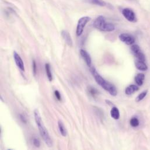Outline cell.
<instances>
[{
    "mask_svg": "<svg viewBox=\"0 0 150 150\" xmlns=\"http://www.w3.org/2000/svg\"><path fill=\"white\" fill-rule=\"evenodd\" d=\"M91 73L95 78L96 83L100 85L103 89L108 92L112 96H116L117 94V91L115 86L110 82L106 81L102 76L97 72L94 67H92L90 69Z\"/></svg>",
    "mask_w": 150,
    "mask_h": 150,
    "instance_id": "1",
    "label": "cell"
},
{
    "mask_svg": "<svg viewBox=\"0 0 150 150\" xmlns=\"http://www.w3.org/2000/svg\"><path fill=\"white\" fill-rule=\"evenodd\" d=\"M34 116H35V120L36 123L38 126V127L39 128V133L41 135L42 138L43 139V140L45 142V143H46V144L48 147H51L53 146V142H52V139L50 136V134H49L47 130L45 127V126L42 122L40 113L38 109L35 110Z\"/></svg>",
    "mask_w": 150,
    "mask_h": 150,
    "instance_id": "2",
    "label": "cell"
},
{
    "mask_svg": "<svg viewBox=\"0 0 150 150\" xmlns=\"http://www.w3.org/2000/svg\"><path fill=\"white\" fill-rule=\"evenodd\" d=\"M93 26L97 29L103 32H113L115 29L114 24L110 22H107L105 17L103 16H99L93 22Z\"/></svg>",
    "mask_w": 150,
    "mask_h": 150,
    "instance_id": "3",
    "label": "cell"
},
{
    "mask_svg": "<svg viewBox=\"0 0 150 150\" xmlns=\"http://www.w3.org/2000/svg\"><path fill=\"white\" fill-rule=\"evenodd\" d=\"M91 18L89 16H83L78 20L76 29V35L77 36L79 37L81 36L85 26L89 22Z\"/></svg>",
    "mask_w": 150,
    "mask_h": 150,
    "instance_id": "4",
    "label": "cell"
},
{
    "mask_svg": "<svg viewBox=\"0 0 150 150\" xmlns=\"http://www.w3.org/2000/svg\"><path fill=\"white\" fill-rule=\"evenodd\" d=\"M131 50L137 60L146 62V56L142 52L140 47L137 45H133L131 47Z\"/></svg>",
    "mask_w": 150,
    "mask_h": 150,
    "instance_id": "5",
    "label": "cell"
},
{
    "mask_svg": "<svg viewBox=\"0 0 150 150\" xmlns=\"http://www.w3.org/2000/svg\"><path fill=\"white\" fill-rule=\"evenodd\" d=\"M122 14L123 16L129 22H134L136 21V14L134 11L130 8H124L122 10Z\"/></svg>",
    "mask_w": 150,
    "mask_h": 150,
    "instance_id": "6",
    "label": "cell"
},
{
    "mask_svg": "<svg viewBox=\"0 0 150 150\" xmlns=\"http://www.w3.org/2000/svg\"><path fill=\"white\" fill-rule=\"evenodd\" d=\"M120 40L127 45H132L135 42V38L134 36L127 33H121L119 36Z\"/></svg>",
    "mask_w": 150,
    "mask_h": 150,
    "instance_id": "7",
    "label": "cell"
},
{
    "mask_svg": "<svg viewBox=\"0 0 150 150\" xmlns=\"http://www.w3.org/2000/svg\"><path fill=\"white\" fill-rule=\"evenodd\" d=\"M13 59L17 67L22 71H25V66L23 62L21 56L18 54L17 52H13Z\"/></svg>",
    "mask_w": 150,
    "mask_h": 150,
    "instance_id": "8",
    "label": "cell"
},
{
    "mask_svg": "<svg viewBox=\"0 0 150 150\" xmlns=\"http://www.w3.org/2000/svg\"><path fill=\"white\" fill-rule=\"evenodd\" d=\"M61 35L63 37V39L65 41V42L70 47H72L73 45V42L71 38V36L70 33L67 30H62L61 32Z\"/></svg>",
    "mask_w": 150,
    "mask_h": 150,
    "instance_id": "9",
    "label": "cell"
},
{
    "mask_svg": "<svg viewBox=\"0 0 150 150\" xmlns=\"http://www.w3.org/2000/svg\"><path fill=\"white\" fill-rule=\"evenodd\" d=\"M80 54L81 56V57H82V59H83V60L85 62L86 65L88 67H91V64H92V59L91 57L90 56V55L89 54V53L85 50L83 49H81L80 50Z\"/></svg>",
    "mask_w": 150,
    "mask_h": 150,
    "instance_id": "10",
    "label": "cell"
},
{
    "mask_svg": "<svg viewBox=\"0 0 150 150\" xmlns=\"http://www.w3.org/2000/svg\"><path fill=\"white\" fill-rule=\"evenodd\" d=\"M135 65H136V67L139 70L144 71H146L148 70V67H147V64H146L145 62L140 61V60H137L135 62Z\"/></svg>",
    "mask_w": 150,
    "mask_h": 150,
    "instance_id": "11",
    "label": "cell"
},
{
    "mask_svg": "<svg viewBox=\"0 0 150 150\" xmlns=\"http://www.w3.org/2000/svg\"><path fill=\"white\" fill-rule=\"evenodd\" d=\"M139 88L138 87V86L135 85H131L126 88L125 93L127 95H130L133 93H134L135 92L139 91Z\"/></svg>",
    "mask_w": 150,
    "mask_h": 150,
    "instance_id": "12",
    "label": "cell"
},
{
    "mask_svg": "<svg viewBox=\"0 0 150 150\" xmlns=\"http://www.w3.org/2000/svg\"><path fill=\"white\" fill-rule=\"evenodd\" d=\"M111 117L115 120H118L120 118V112L117 108L113 106L110 110Z\"/></svg>",
    "mask_w": 150,
    "mask_h": 150,
    "instance_id": "13",
    "label": "cell"
},
{
    "mask_svg": "<svg viewBox=\"0 0 150 150\" xmlns=\"http://www.w3.org/2000/svg\"><path fill=\"white\" fill-rule=\"evenodd\" d=\"M85 1L88 4L95 5L99 6H105L106 5V3L103 0H85Z\"/></svg>",
    "mask_w": 150,
    "mask_h": 150,
    "instance_id": "14",
    "label": "cell"
},
{
    "mask_svg": "<svg viewBox=\"0 0 150 150\" xmlns=\"http://www.w3.org/2000/svg\"><path fill=\"white\" fill-rule=\"evenodd\" d=\"M144 79H145V75L143 73H139L135 77V81L139 86L143 85Z\"/></svg>",
    "mask_w": 150,
    "mask_h": 150,
    "instance_id": "15",
    "label": "cell"
},
{
    "mask_svg": "<svg viewBox=\"0 0 150 150\" xmlns=\"http://www.w3.org/2000/svg\"><path fill=\"white\" fill-rule=\"evenodd\" d=\"M58 127H59V131L60 132V134L63 137H66L67 135L66 129L63 123L60 120H59L58 122Z\"/></svg>",
    "mask_w": 150,
    "mask_h": 150,
    "instance_id": "16",
    "label": "cell"
},
{
    "mask_svg": "<svg viewBox=\"0 0 150 150\" xmlns=\"http://www.w3.org/2000/svg\"><path fill=\"white\" fill-rule=\"evenodd\" d=\"M45 70H46V75H47L48 79L49 80V81H52L53 75H52V71H51L50 65L49 63H46L45 64Z\"/></svg>",
    "mask_w": 150,
    "mask_h": 150,
    "instance_id": "17",
    "label": "cell"
},
{
    "mask_svg": "<svg viewBox=\"0 0 150 150\" xmlns=\"http://www.w3.org/2000/svg\"><path fill=\"white\" fill-rule=\"evenodd\" d=\"M88 91L89 94L92 97H93V98H96V96H97L98 95V94H99V92H98V90H97L96 88H93V87H92V86H89V87H88Z\"/></svg>",
    "mask_w": 150,
    "mask_h": 150,
    "instance_id": "18",
    "label": "cell"
},
{
    "mask_svg": "<svg viewBox=\"0 0 150 150\" xmlns=\"http://www.w3.org/2000/svg\"><path fill=\"white\" fill-rule=\"evenodd\" d=\"M130 124L133 127H136L139 126L140 122L137 117H133L130 120Z\"/></svg>",
    "mask_w": 150,
    "mask_h": 150,
    "instance_id": "19",
    "label": "cell"
},
{
    "mask_svg": "<svg viewBox=\"0 0 150 150\" xmlns=\"http://www.w3.org/2000/svg\"><path fill=\"white\" fill-rule=\"evenodd\" d=\"M147 94V91H144V92H142L141 93H140V94L137 96V97L136 99V101L137 102H140L141 100H142L146 96Z\"/></svg>",
    "mask_w": 150,
    "mask_h": 150,
    "instance_id": "20",
    "label": "cell"
},
{
    "mask_svg": "<svg viewBox=\"0 0 150 150\" xmlns=\"http://www.w3.org/2000/svg\"><path fill=\"white\" fill-rule=\"evenodd\" d=\"M33 143L34 146L38 148H39L40 147V140L37 138H33Z\"/></svg>",
    "mask_w": 150,
    "mask_h": 150,
    "instance_id": "21",
    "label": "cell"
},
{
    "mask_svg": "<svg viewBox=\"0 0 150 150\" xmlns=\"http://www.w3.org/2000/svg\"><path fill=\"white\" fill-rule=\"evenodd\" d=\"M32 68H33V73L34 75H36L37 74V65L36 63L35 60H33L32 62Z\"/></svg>",
    "mask_w": 150,
    "mask_h": 150,
    "instance_id": "22",
    "label": "cell"
},
{
    "mask_svg": "<svg viewBox=\"0 0 150 150\" xmlns=\"http://www.w3.org/2000/svg\"><path fill=\"white\" fill-rule=\"evenodd\" d=\"M54 95H55V96L57 98V99H58L60 101L62 100L61 94H60V92L59 91H57V90L54 91Z\"/></svg>",
    "mask_w": 150,
    "mask_h": 150,
    "instance_id": "23",
    "label": "cell"
},
{
    "mask_svg": "<svg viewBox=\"0 0 150 150\" xmlns=\"http://www.w3.org/2000/svg\"><path fill=\"white\" fill-rule=\"evenodd\" d=\"M19 117H20V119L23 122V123H26V122H27V120L26 119V117H25V116H23V115H19Z\"/></svg>",
    "mask_w": 150,
    "mask_h": 150,
    "instance_id": "24",
    "label": "cell"
}]
</instances>
